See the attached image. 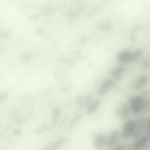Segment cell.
I'll return each mask as SVG.
<instances>
[{
	"mask_svg": "<svg viewBox=\"0 0 150 150\" xmlns=\"http://www.w3.org/2000/svg\"><path fill=\"white\" fill-rule=\"evenodd\" d=\"M93 143L97 149H105L106 144H108V137L106 134H97L94 138H93Z\"/></svg>",
	"mask_w": 150,
	"mask_h": 150,
	"instance_id": "obj_1",
	"label": "cell"
}]
</instances>
